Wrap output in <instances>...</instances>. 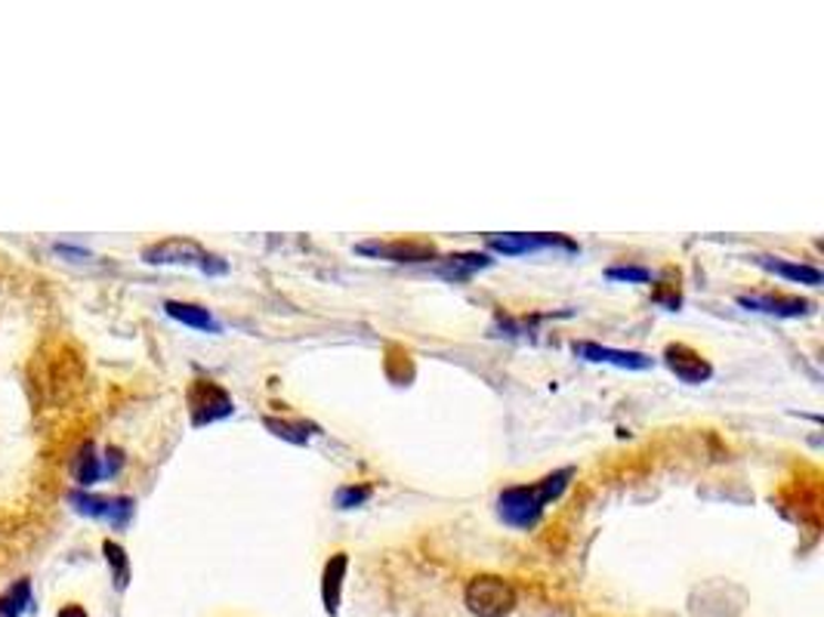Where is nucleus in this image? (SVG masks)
<instances>
[{"label": "nucleus", "instance_id": "nucleus-17", "mask_svg": "<svg viewBox=\"0 0 824 617\" xmlns=\"http://www.w3.org/2000/svg\"><path fill=\"white\" fill-rule=\"evenodd\" d=\"M25 608H31V580L22 577L0 596V617L25 615Z\"/></svg>", "mask_w": 824, "mask_h": 617}, {"label": "nucleus", "instance_id": "nucleus-4", "mask_svg": "<svg viewBox=\"0 0 824 617\" xmlns=\"http://www.w3.org/2000/svg\"><path fill=\"white\" fill-rule=\"evenodd\" d=\"M69 503L81 516L102 518L112 528H124L133 518V506H136L133 497H100V494H84V491H72Z\"/></svg>", "mask_w": 824, "mask_h": 617}, {"label": "nucleus", "instance_id": "nucleus-2", "mask_svg": "<svg viewBox=\"0 0 824 617\" xmlns=\"http://www.w3.org/2000/svg\"><path fill=\"white\" fill-rule=\"evenodd\" d=\"M463 603L476 617H509L516 611V589L497 575H478L466 584Z\"/></svg>", "mask_w": 824, "mask_h": 617}, {"label": "nucleus", "instance_id": "nucleus-12", "mask_svg": "<svg viewBox=\"0 0 824 617\" xmlns=\"http://www.w3.org/2000/svg\"><path fill=\"white\" fill-rule=\"evenodd\" d=\"M359 254H371L377 259H392V263H426L435 257L433 245H420V241H392V245H359Z\"/></svg>", "mask_w": 824, "mask_h": 617}, {"label": "nucleus", "instance_id": "nucleus-23", "mask_svg": "<svg viewBox=\"0 0 824 617\" xmlns=\"http://www.w3.org/2000/svg\"><path fill=\"white\" fill-rule=\"evenodd\" d=\"M59 617H87V611H84L81 605H65V608L59 611Z\"/></svg>", "mask_w": 824, "mask_h": 617}, {"label": "nucleus", "instance_id": "nucleus-1", "mask_svg": "<svg viewBox=\"0 0 824 617\" xmlns=\"http://www.w3.org/2000/svg\"><path fill=\"white\" fill-rule=\"evenodd\" d=\"M571 479H575V470L565 466V470H556V473L544 475L535 485H513V489H504L497 494V516H501V522L509 525V528H522V532L535 528L549 503L559 501L565 491H568Z\"/></svg>", "mask_w": 824, "mask_h": 617}, {"label": "nucleus", "instance_id": "nucleus-13", "mask_svg": "<svg viewBox=\"0 0 824 617\" xmlns=\"http://www.w3.org/2000/svg\"><path fill=\"white\" fill-rule=\"evenodd\" d=\"M756 266H760V269H766V272L779 275V278L796 281V285H810V288H818V285L824 281L822 269L806 266V263H791V259H775V257H756Z\"/></svg>", "mask_w": 824, "mask_h": 617}, {"label": "nucleus", "instance_id": "nucleus-6", "mask_svg": "<svg viewBox=\"0 0 824 617\" xmlns=\"http://www.w3.org/2000/svg\"><path fill=\"white\" fill-rule=\"evenodd\" d=\"M665 361L670 371L680 377L682 383H708L713 368L708 364V359H701V352H694L692 346L686 343H670L665 349Z\"/></svg>", "mask_w": 824, "mask_h": 617}, {"label": "nucleus", "instance_id": "nucleus-5", "mask_svg": "<svg viewBox=\"0 0 824 617\" xmlns=\"http://www.w3.org/2000/svg\"><path fill=\"white\" fill-rule=\"evenodd\" d=\"M575 356H580L584 361H594V364H615V368H624V371H649L651 359L646 352H634V349H611V346H599V343H575Z\"/></svg>", "mask_w": 824, "mask_h": 617}, {"label": "nucleus", "instance_id": "nucleus-20", "mask_svg": "<svg viewBox=\"0 0 824 617\" xmlns=\"http://www.w3.org/2000/svg\"><path fill=\"white\" fill-rule=\"evenodd\" d=\"M368 497H371V489H368V485H347V489L337 491L333 501H337L340 510H356V506H362Z\"/></svg>", "mask_w": 824, "mask_h": 617}, {"label": "nucleus", "instance_id": "nucleus-18", "mask_svg": "<svg viewBox=\"0 0 824 617\" xmlns=\"http://www.w3.org/2000/svg\"><path fill=\"white\" fill-rule=\"evenodd\" d=\"M262 423H266V430H272L285 442H293V445H306L309 442L306 423H285V420H272V417H266Z\"/></svg>", "mask_w": 824, "mask_h": 617}, {"label": "nucleus", "instance_id": "nucleus-15", "mask_svg": "<svg viewBox=\"0 0 824 617\" xmlns=\"http://www.w3.org/2000/svg\"><path fill=\"white\" fill-rule=\"evenodd\" d=\"M72 470L74 482H78L81 489H90V485H96L100 479H105V475H102V457L93 442H84V445H81V451H78V457H74L72 463Z\"/></svg>", "mask_w": 824, "mask_h": 617}, {"label": "nucleus", "instance_id": "nucleus-21", "mask_svg": "<svg viewBox=\"0 0 824 617\" xmlns=\"http://www.w3.org/2000/svg\"><path fill=\"white\" fill-rule=\"evenodd\" d=\"M121 466H124L121 451H117V448H109V451H105V457H102V475H117Z\"/></svg>", "mask_w": 824, "mask_h": 617}, {"label": "nucleus", "instance_id": "nucleus-11", "mask_svg": "<svg viewBox=\"0 0 824 617\" xmlns=\"http://www.w3.org/2000/svg\"><path fill=\"white\" fill-rule=\"evenodd\" d=\"M738 306L779 318H800L812 312V302L800 297H738Z\"/></svg>", "mask_w": 824, "mask_h": 617}, {"label": "nucleus", "instance_id": "nucleus-7", "mask_svg": "<svg viewBox=\"0 0 824 617\" xmlns=\"http://www.w3.org/2000/svg\"><path fill=\"white\" fill-rule=\"evenodd\" d=\"M563 245L565 250H578L571 241H563L556 235H522V232H509V235H488V247L504 254V257H522V254H535L540 247Z\"/></svg>", "mask_w": 824, "mask_h": 617}, {"label": "nucleus", "instance_id": "nucleus-8", "mask_svg": "<svg viewBox=\"0 0 824 617\" xmlns=\"http://www.w3.org/2000/svg\"><path fill=\"white\" fill-rule=\"evenodd\" d=\"M143 259L152 263V266H188V263H198L202 266L204 250L195 241H188V238H167L161 245L145 247Z\"/></svg>", "mask_w": 824, "mask_h": 617}, {"label": "nucleus", "instance_id": "nucleus-19", "mask_svg": "<svg viewBox=\"0 0 824 617\" xmlns=\"http://www.w3.org/2000/svg\"><path fill=\"white\" fill-rule=\"evenodd\" d=\"M606 278H611V281H627V285H649L655 275L646 266H608Z\"/></svg>", "mask_w": 824, "mask_h": 617}, {"label": "nucleus", "instance_id": "nucleus-14", "mask_svg": "<svg viewBox=\"0 0 824 617\" xmlns=\"http://www.w3.org/2000/svg\"><path fill=\"white\" fill-rule=\"evenodd\" d=\"M164 312L179 321V325H186V328L195 330H210V333H217L219 321L210 316V309H204L198 302H179V300H167L164 302Z\"/></svg>", "mask_w": 824, "mask_h": 617}, {"label": "nucleus", "instance_id": "nucleus-3", "mask_svg": "<svg viewBox=\"0 0 824 617\" xmlns=\"http://www.w3.org/2000/svg\"><path fill=\"white\" fill-rule=\"evenodd\" d=\"M188 411H192V426H207L231 417L235 404L229 392L214 380H195L188 389Z\"/></svg>", "mask_w": 824, "mask_h": 617}, {"label": "nucleus", "instance_id": "nucleus-10", "mask_svg": "<svg viewBox=\"0 0 824 617\" xmlns=\"http://www.w3.org/2000/svg\"><path fill=\"white\" fill-rule=\"evenodd\" d=\"M494 259L488 254H454V257H445L442 263H435L433 272L439 278H445V281H454V285H461V281H470L473 275L482 272V269H488Z\"/></svg>", "mask_w": 824, "mask_h": 617}, {"label": "nucleus", "instance_id": "nucleus-16", "mask_svg": "<svg viewBox=\"0 0 824 617\" xmlns=\"http://www.w3.org/2000/svg\"><path fill=\"white\" fill-rule=\"evenodd\" d=\"M102 553H105V562L112 568V580H115V589H127L131 584V559H127V549L115 541H102Z\"/></svg>", "mask_w": 824, "mask_h": 617}, {"label": "nucleus", "instance_id": "nucleus-22", "mask_svg": "<svg viewBox=\"0 0 824 617\" xmlns=\"http://www.w3.org/2000/svg\"><path fill=\"white\" fill-rule=\"evenodd\" d=\"M202 269L207 275H226V272H229V266H226V263H223L219 257H210V254H204Z\"/></svg>", "mask_w": 824, "mask_h": 617}, {"label": "nucleus", "instance_id": "nucleus-9", "mask_svg": "<svg viewBox=\"0 0 824 617\" xmlns=\"http://www.w3.org/2000/svg\"><path fill=\"white\" fill-rule=\"evenodd\" d=\"M349 556L347 553H333L331 559L325 562L321 572V605L331 617L340 615V599H343V580H347Z\"/></svg>", "mask_w": 824, "mask_h": 617}]
</instances>
